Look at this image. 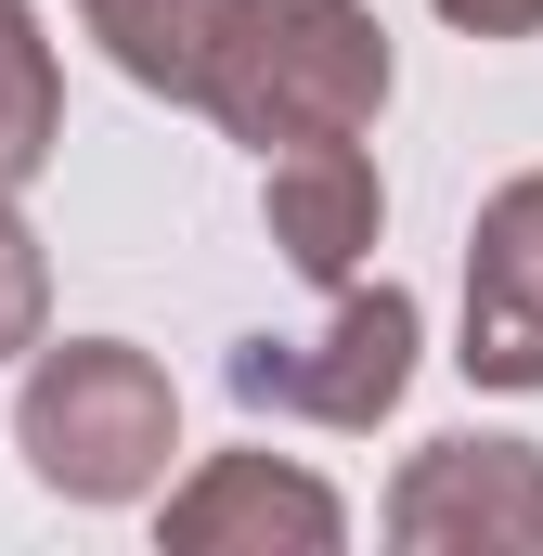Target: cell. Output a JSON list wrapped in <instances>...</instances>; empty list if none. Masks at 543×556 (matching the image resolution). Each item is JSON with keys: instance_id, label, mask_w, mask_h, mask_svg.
Instances as JSON below:
<instances>
[{"instance_id": "6da1fadb", "label": "cell", "mask_w": 543, "mask_h": 556, "mask_svg": "<svg viewBox=\"0 0 543 556\" xmlns=\"http://www.w3.org/2000/svg\"><path fill=\"white\" fill-rule=\"evenodd\" d=\"M389 78H402L389 26L363 0H233L194 104L233 142H260V155H298V142H363Z\"/></svg>"}, {"instance_id": "5b68a950", "label": "cell", "mask_w": 543, "mask_h": 556, "mask_svg": "<svg viewBox=\"0 0 543 556\" xmlns=\"http://www.w3.org/2000/svg\"><path fill=\"white\" fill-rule=\"evenodd\" d=\"M155 544L168 556H337L350 505H337V479H311L285 453H207L194 479L155 492Z\"/></svg>"}, {"instance_id": "30bf717a", "label": "cell", "mask_w": 543, "mask_h": 556, "mask_svg": "<svg viewBox=\"0 0 543 556\" xmlns=\"http://www.w3.org/2000/svg\"><path fill=\"white\" fill-rule=\"evenodd\" d=\"M52 337V247L26 233V207L0 194V363H26Z\"/></svg>"}, {"instance_id": "7a4b0ae2", "label": "cell", "mask_w": 543, "mask_h": 556, "mask_svg": "<svg viewBox=\"0 0 543 556\" xmlns=\"http://www.w3.org/2000/svg\"><path fill=\"white\" fill-rule=\"evenodd\" d=\"M13 453L65 505H142V492H168L181 389L130 337H65V350L39 337L26 350V389H13Z\"/></svg>"}, {"instance_id": "3957f363", "label": "cell", "mask_w": 543, "mask_h": 556, "mask_svg": "<svg viewBox=\"0 0 543 556\" xmlns=\"http://www.w3.org/2000/svg\"><path fill=\"white\" fill-rule=\"evenodd\" d=\"M414 363H427L414 285H337V311H324L311 337H233V350H220V389H233L247 415H298V427L363 440V427L402 415Z\"/></svg>"}, {"instance_id": "9c48e42d", "label": "cell", "mask_w": 543, "mask_h": 556, "mask_svg": "<svg viewBox=\"0 0 543 556\" xmlns=\"http://www.w3.org/2000/svg\"><path fill=\"white\" fill-rule=\"evenodd\" d=\"M65 142V78L39 39V0H0V194H26Z\"/></svg>"}, {"instance_id": "8992f818", "label": "cell", "mask_w": 543, "mask_h": 556, "mask_svg": "<svg viewBox=\"0 0 543 556\" xmlns=\"http://www.w3.org/2000/svg\"><path fill=\"white\" fill-rule=\"evenodd\" d=\"M453 363L505 402H543V168L492 181L466 220V350Z\"/></svg>"}, {"instance_id": "8fae6325", "label": "cell", "mask_w": 543, "mask_h": 556, "mask_svg": "<svg viewBox=\"0 0 543 556\" xmlns=\"http://www.w3.org/2000/svg\"><path fill=\"white\" fill-rule=\"evenodd\" d=\"M427 13L466 39H543V0H427Z\"/></svg>"}, {"instance_id": "ba28073f", "label": "cell", "mask_w": 543, "mask_h": 556, "mask_svg": "<svg viewBox=\"0 0 543 556\" xmlns=\"http://www.w3.org/2000/svg\"><path fill=\"white\" fill-rule=\"evenodd\" d=\"M65 13L104 39V65H117L130 91H168V104L207 91V52H220V26H233V0H65Z\"/></svg>"}, {"instance_id": "277c9868", "label": "cell", "mask_w": 543, "mask_h": 556, "mask_svg": "<svg viewBox=\"0 0 543 556\" xmlns=\"http://www.w3.org/2000/svg\"><path fill=\"white\" fill-rule=\"evenodd\" d=\"M376 531L402 556H518L543 544V440H492V427H453L402 453Z\"/></svg>"}, {"instance_id": "52a82bcc", "label": "cell", "mask_w": 543, "mask_h": 556, "mask_svg": "<svg viewBox=\"0 0 543 556\" xmlns=\"http://www.w3.org/2000/svg\"><path fill=\"white\" fill-rule=\"evenodd\" d=\"M260 233L285 273L311 285H363L376 233H389V181L363 142H298V155H260Z\"/></svg>"}]
</instances>
